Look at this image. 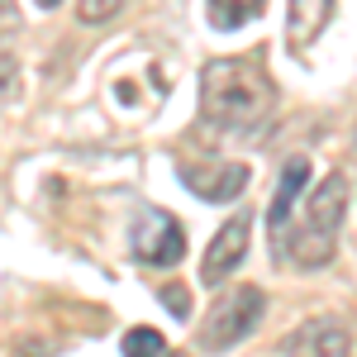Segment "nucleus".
<instances>
[{
    "label": "nucleus",
    "instance_id": "1",
    "mask_svg": "<svg viewBox=\"0 0 357 357\" xmlns=\"http://www.w3.org/2000/svg\"><path fill=\"white\" fill-rule=\"evenodd\" d=\"M276 110V86L262 57H215L200 72V114L220 134H248Z\"/></svg>",
    "mask_w": 357,
    "mask_h": 357
},
{
    "label": "nucleus",
    "instance_id": "2",
    "mask_svg": "<svg viewBox=\"0 0 357 357\" xmlns=\"http://www.w3.org/2000/svg\"><path fill=\"white\" fill-rule=\"evenodd\" d=\"M348 215V176L343 172H329L310 205H305V220L296 224V234L286 238V252L296 267H324L333 257V238H338V224Z\"/></svg>",
    "mask_w": 357,
    "mask_h": 357
},
{
    "label": "nucleus",
    "instance_id": "3",
    "mask_svg": "<svg viewBox=\"0 0 357 357\" xmlns=\"http://www.w3.org/2000/svg\"><path fill=\"white\" fill-rule=\"evenodd\" d=\"M262 291L257 286H234L229 296H224L215 310H210V319H205V329H200V348H210V353H224V348H234V343H243L248 333L257 329V319H262Z\"/></svg>",
    "mask_w": 357,
    "mask_h": 357
},
{
    "label": "nucleus",
    "instance_id": "4",
    "mask_svg": "<svg viewBox=\"0 0 357 357\" xmlns=\"http://www.w3.org/2000/svg\"><path fill=\"white\" fill-rule=\"evenodd\" d=\"M129 252L148 267H176L186 257V229L167 210H138L134 229H129Z\"/></svg>",
    "mask_w": 357,
    "mask_h": 357
},
{
    "label": "nucleus",
    "instance_id": "5",
    "mask_svg": "<svg viewBox=\"0 0 357 357\" xmlns=\"http://www.w3.org/2000/svg\"><path fill=\"white\" fill-rule=\"evenodd\" d=\"M248 234H252V215H234V220L220 224V234L210 238L205 262H200V281H205V286H220L224 276L248 257Z\"/></svg>",
    "mask_w": 357,
    "mask_h": 357
},
{
    "label": "nucleus",
    "instance_id": "6",
    "mask_svg": "<svg viewBox=\"0 0 357 357\" xmlns=\"http://www.w3.org/2000/svg\"><path fill=\"white\" fill-rule=\"evenodd\" d=\"M181 181L200 200H234L248 186V167L243 162H181Z\"/></svg>",
    "mask_w": 357,
    "mask_h": 357
},
{
    "label": "nucleus",
    "instance_id": "7",
    "mask_svg": "<svg viewBox=\"0 0 357 357\" xmlns=\"http://www.w3.org/2000/svg\"><path fill=\"white\" fill-rule=\"evenodd\" d=\"M310 181V162L305 158H291L281 167V181H276V195H272V210H267V224H272V252L286 257V220L301 200V186Z\"/></svg>",
    "mask_w": 357,
    "mask_h": 357
},
{
    "label": "nucleus",
    "instance_id": "8",
    "mask_svg": "<svg viewBox=\"0 0 357 357\" xmlns=\"http://www.w3.org/2000/svg\"><path fill=\"white\" fill-rule=\"evenodd\" d=\"M348 348H353V338H348L343 324H333V319H305L296 333L281 338V353H296V357H314V353L343 357Z\"/></svg>",
    "mask_w": 357,
    "mask_h": 357
},
{
    "label": "nucleus",
    "instance_id": "9",
    "mask_svg": "<svg viewBox=\"0 0 357 357\" xmlns=\"http://www.w3.org/2000/svg\"><path fill=\"white\" fill-rule=\"evenodd\" d=\"M329 15H333V0H291V10H286V43L296 53H305L324 33Z\"/></svg>",
    "mask_w": 357,
    "mask_h": 357
},
{
    "label": "nucleus",
    "instance_id": "10",
    "mask_svg": "<svg viewBox=\"0 0 357 357\" xmlns=\"http://www.w3.org/2000/svg\"><path fill=\"white\" fill-rule=\"evenodd\" d=\"M262 5H267V0H205V20L220 29V33H234V29H243L248 20H257Z\"/></svg>",
    "mask_w": 357,
    "mask_h": 357
},
{
    "label": "nucleus",
    "instance_id": "11",
    "mask_svg": "<svg viewBox=\"0 0 357 357\" xmlns=\"http://www.w3.org/2000/svg\"><path fill=\"white\" fill-rule=\"evenodd\" d=\"M124 353L158 357V353H167V338L158 329H129V333H124Z\"/></svg>",
    "mask_w": 357,
    "mask_h": 357
},
{
    "label": "nucleus",
    "instance_id": "12",
    "mask_svg": "<svg viewBox=\"0 0 357 357\" xmlns=\"http://www.w3.org/2000/svg\"><path fill=\"white\" fill-rule=\"evenodd\" d=\"M119 10H124V0H77L82 24H110Z\"/></svg>",
    "mask_w": 357,
    "mask_h": 357
},
{
    "label": "nucleus",
    "instance_id": "13",
    "mask_svg": "<svg viewBox=\"0 0 357 357\" xmlns=\"http://www.w3.org/2000/svg\"><path fill=\"white\" fill-rule=\"evenodd\" d=\"M162 305H167V310H176V319H186V314H191V296H186V286H176V281L162 286Z\"/></svg>",
    "mask_w": 357,
    "mask_h": 357
},
{
    "label": "nucleus",
    "instance_id": "14",
    "mask_svg": "<svg viewBox=\"0 0 357 357\" xmlns=\"http://www.w3.org/2000/svg\"><path fill=\"white\" fill-rule=\"evenodd\" d=\"M15 100V57L5 53V105Z\"/></svg>",
    "mask_w": 357,
    "mask_h": 357
},
{
    "label": "nucleus",
    "instance_id": "15",
    "mask_svg": "<svg viewBox=\"0 0 357 357\" xmlns=\"http://www.w3.org/2000/svg\"><path fill=\"white\" fill-rule=\"evenodd\" d=\"M33 5H38V10H57V0H33Z\"/></svg>",
    "mask_w": 357,
    "mask_h": 357
}]
</instances>
